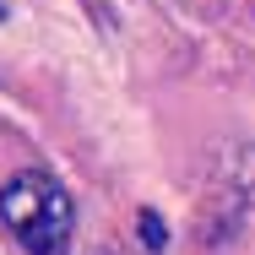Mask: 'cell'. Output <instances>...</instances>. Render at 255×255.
I'll return each instance as SVG.
<instances>
[{
    "instance_id": "obj_2",
    "label": "cell",
    "mask_w": 255,
    "mask_h": 255,
    "mask_svg": "<svg viewBox=\"0 0 255 255\" xmlns=\"http://www.w3.org/2000/svg\"><path fill=\"white\" fill-rule=\"evenodd\" d=\"M136 234H141V245H147L152 255L168 250V228H163V217H157V212H141V217H136Z\"/></svg>"
},
{
    "instance_id": "obj_3",
    "label": "cell",
    "mask_w": 255,
    "mask_h": 255,
    "mask_svg": "<svg viewBox=\"0 0 255 255\" xmlns=\"http://www.w3.org/2000/svg\"><path fill=\"white\" fill-rule=\"evenodd\" d=\"M0 16H5V0H0Z\"/></svg>"
},
{
    "instance_id": "obj_1",
    "label": "cell",
    "mask_w": 255,
    "mask_h": 255,
    "mask_svg": "<svg viewBox=\"0 0 255 255\" xmlns=\"http://www.w3.org/2000/svg\"><path fill=\"white\" fill-rule=\"evenodd\" d=\"M0 223L16 234V245L27 255H60V245L76 228V206L54 174L27 168L0 190Z\"/></svg>"
}]
</instances>
